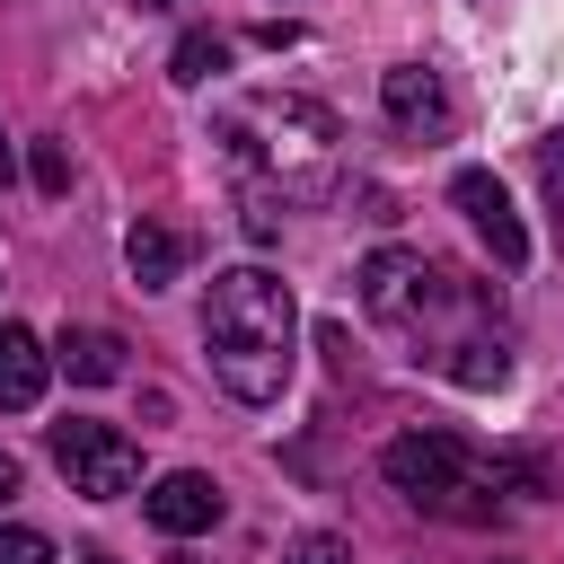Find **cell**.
<instances>
[{
	"mask_svg": "<svg viewBox=\"0 0 564 564\" xmlns=\"http://www.w3.org/2000/svg\"><path fill=\"white\" fill-rule=\"evenodd\" d=\"M53 467H62L70 494H88V502H115V494L141 485V449H132L115 423H88V414L53 423Z\"/></svg>",
	"mask_w": 564,
	"mask_h": 564,
	"instance_id": "5b68a950",
	"label": "cell"
},
{
	"mask_svg": "<svg viewBox=\"0 0 564 564\" xmlns=\"http://www.w3.org/2000/svg\"><path fill=\"white\" fill-rule=\"evenodd\" d=\"M379 106H388V123L397 132H449V97H441V79L423 70V62H397L388 79H379Z\"/></svg>",
	"mask_w": 564,
	"mask_h": 564,
	"instance_id": "ba28073f",
	"label": "cell"
},
{
	"mask_svg": "<svg viewBox=\"0 0 564 564\" xmlns=\"http://www.w3.org/2000/svg\"><path fill=\"white\" fill-rule=\"evenodd\" d=\"M203 352H212V379H220L238 405H273V397L291 388V361H300L291 282L264 273V264L212 273V291H203Z\"/></svg>",
	"mask_w": 564,
	"mask_h": 564,
	"instance_id": "3957f363",
	"label": "cell"
},
{
	"mask_svg": "<svg viewBox=\"0 0 564 564\" xmlns=\"http://www.w3.org/2000/svg\"><path fill=\"white\" fill-rule=\"evenodd\" d=\"M35 185H44V194L70 185V150H62V141H35Z\"/></svg>",
	"mask_w": 564,
	"mask_h": 564,
	"instance_id": "9a60e30c",
	"label": "cell"
},
{
	"mask_svg": "<svg viewBox=\"0 0 564 564\" xmlns=\"http://www.w3.org/2000/svg\"><path fill=\"white\" fill-rule=\"evenodd\" d=\"M141 511H150V529H167V538H203V529L220 520V485L194 476V467H176V476H159V485L141 494Z\"/></svg>",
	"mask_w": 564,
	"mask_h": 564,
	"instance_id": "52a82bcc",
	"label": "cell"
},
{
	"mask_svg": "<svg viewBox=\"0 0 564 564\" xmlns=\"http://www.w3.org/2000/svg\"><path fill=\"white\" fill-rule=\"evenodd\" d=\"M0 194H9V132H0Z\"/></svg>",
	"mask_w": 564,
	"mask_h": 564,
	"instance_id": "ac0fdd59",
	"label": "cell"
},
{
	"mask_svg": "<svg viewBox=\"0 0 564 564\" xmlns=\"http://www.w3.org/2000/svg\"><path fill=\"white\" fill-rule=\"evenodd\" d=\"M361 308H370L388 335H405L414 361H432V370L458 379V388H494V379L511 370L502 317H494L485 282H467V273H449V264H432V256H414V247H379V256L361 264Z\"/></svg>",
	"mask_w": 564,
	"mask_h": 564,
	"instance_id": "6da1fadb",
	"label": "cell"
},
{
	"mask_svg": "<svg viewBox=\"0 0 564 564\" xmlns=\"http://www.w3.org/2000/svg\"><path fill=\"white\" fill-rule=\"evenodd\" d=\"M212 70H229V44H220L212 26H185V35H176V53H167V79H185V88H203Z\"/></svg>",
	"mask_w": 564,
	"mask_h": 564,
	"instance_id": "7c38bea8",
	"label": "cell"
},
{
	"mask_svg": "<svg viewBox=\"0 0 564 564\" xmlns=\"http://www.w3.org/2000/svg\"><path fill=\"white\" fill-rule=\"evenodd\" d=\"M9 494H18V458L0 449V502H9Z\"/></svg>",
	"mask_w": 564,
	"mask_h": 564,
	"instance_id": "e0dca14e",
	"label": "cell"
},
{
	"mask_svg": "<svg viewBox=\"0 0 564 564\" xmlns=\"http://www.w3.org/2000/svg\"><path fill=\"white\" fill-rule=\"evenodd\" d=\"M185 256H194V238H185L176 220H132V238H123V264H132L141 291H167V282L185 273Z\"/></svg>",
	"mask_w": 564,
	"mask_h": 564,
	"instance_id": "9c48e42d",
	"label": "cell"
},
{
	"mask_svg": "<svg viewBox=\"0 0 564 564\" xmlns=\"http://www.w3.org/2000/svg\"><path fill=\"white\" fill-rule=\"evenodd\" d=\"M0 564H62L44 529H0Z\"/></svg>",
	"mask_w": 564,
	"mask_h": 564,
	"instance_id": "4fadbf2b",
	"label": "cell"
},
{
	"mask_svg": "<svg viewBox=\"0 0 564 564\" xmlns=\"http://www.w3.org/2000/svg\"><path fill=\"white\" fill-rule=\"evenodd\" d=\"M220 141H229V167L256 176L247 229L273 238V212H264V203H308V194H326V185H335V141H344V123H335L317 97L256 88V97H238V106L220 115Z\"/></svg>",
	"mask_w": 564,
	"mask_h": 564,
	"instance_id": "7a4b0ae2",
	"label": "cell"
},
{
	"mask_svg": "<svg viewBox=\"0 0 564 564\" xmlns=\"http://www.w3.org/2000/svg\"><path fill=\"white\" fill-rule=\"evenodd\" d=\"M379 467L414 511H441V520H494L511 476L538 485V458H476L458 432H397L379 449Z\"/></svg>",
	"mask_w": 564,
	"mask_h": 564,
	"instance_id": "277c9868",
	"label": "cell"
},
{
	"mask_svg": "<svg viewBox=\"0 0 564 564\" xmlns=\"http://www.w3.org/2000/svg\"><path fill=\"white\" fill-rule=\"evenodd\" d=\"M53 379V352L26 335V326H0V414H26Z\"/></svg>",
	"mask_w": 564,
	"mask_h": 564,
	"instance_id": "30bf717a",
	"label": "cell"
},
{
	"mask_svg": "<svg viewBox=\"0 0 564 564\" xmlns=\"http://www.w3.org/2000/svg\"><path fill=\"white\" fill-rule=\"evenodd\" d=\"M141 9H167V0H141Z\"/></svg>",
	"mask_w": 564,
	"mask_h": 564,
	"instance_id": "ffe728a7",
	"label": "cell"
},
{
	"mask_svg": "<svg viewBox=\"0 0 564 564\" xmlns=\"http://www.w3.org/2000/svg\"><path fill=\"white\" fill-rule=\"evenodd\" d=\"M79 564H115V555H79Z\"/></svg>",
	"mask_w": 564,
	"mask_h": 564,
	"instance_id": "d6986e66",
	"label": "cell"
},
{
	"mask_svg": "<svg viewBox=\"0 0 564 564\" xmlns=\"http://www.w3.org/2000/svg\"><path fill=\"white\" fill-rule=\"evenodd\" d=\"M291 564H352V546L335 529H308V538H291Z\"/></svg>",
	"mask_w": 564,
	"mask_h": 564,
	"instance_id": "5bb4252c",
	"label": "cell"
},
{
	"mask_svg": "<svg viewBox=\"0 0 564 564\" xmlns=\"http://www.w3.org/2000/svg\"><path fill=\"white\" fill-rule=\"evenodd\" d=\"M53 361H62L79 388H106V379H123V335H115V326H62Z\"/></svg>",
	"mask_w": 564,
	"mask_h": 564,
	"instance_id": "8fae6325",
	"label": "cell"
},
{
	"mask_svg": "<svg viewBox=\"0 0 564 564\" xmlns=\"http://www.w3.org/2000/svg\"><path fill=\"white\" fill-rule=\"evenodd\" d=\"M449 203L467 212V229L494 247V264H502V273H520V264H529V229H520V212H511L502 176H485V167H458V176H449Z\"/></svg>",
	"mask_w": 564,
	"mask_h": 564,
	"instance_id": "8992f818",
	"label": "cell"
},
{
	"mask_svg": "<svg viewBox=\"0 0 564 564\" xmlns=\"http://www.w3.org/2000/svg\"><path fill=\"white\" fill-rule=\"evenodd\" d=\"M538 176H546V203L564 212V132H555V141H538Z\"/></svg>",
	"mask_w": 564,
	"mask_h": 564,
	"instance_id": "2e32d148",
	"label": "cell"
}]
</instances>
